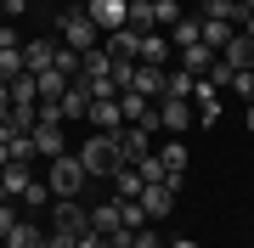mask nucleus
I'll return each instance as SVG.
<instances>
[{
    "instance_id": "obj_38",
    "label": "nucleus",
    "mask_w": 254,
    "mask_h": 248,
    "mask_svg": "<svg viewBox=\"0 0 254 248\" xmlns=\"http://www.w3.org/2000/svg\"><path fill=\"white\" fill-rule=\"evenodd\" d=\"M23 11H28V0H6V6H0V17L11 23V17H23Z\"/></svg>"
},
{
    "instance_id": "obj_6",
    "label": "nucleus",
    "mask_w": 254,
    "mask_h": 248,
    "mask_svg": "<svg viewBox=\"0 0 254 248\" xmlns=\"http://www.w3.org/2000/svg\"><path fill=\"white\" fill-rule=\"evenodd\" d=\"M153 113H158V124H164V130H175V136L198 124V113H192V101H181V96H158V101H153Z\"/></svg>"
},
{
    "instance_id": "obj_9",
    "label": "nucleus",
    "mask_w": 254,
    "mask_h": 248,
    "mask_svg": "<svg viewBox=\"0 0 254 248\" xmlns=\"http://www.w3.org/2000/svg\"><path fill=\"white\" fill-rule=\"evenodd\" d=\"M175 198H181V192H175V186H141V214H147V220H164V214H170L175 209Z\"/></svg>"
},
{
    "instance_id": "obj_11",
    "label": "nucleus",
    "mask_w": 254,
    "mask_h": 248,
    "mask_svg": "<svg viewBox=\"0 0 254 248\" xmlns=\"http://www.w3.org/2000/svg\"><path fill=\"white\" fill-rule=\"evenodd\" d=\"M28 136H34V152L46 158V164H51L57 152H68V130H63V124H34Z\"/></svg>"
},
{
    "instance_id": "obj_17",
    "label": "nucleus",
    "mask_w": 254,
    "mask_h": 248,
    "mask_svg": "<svg viewBox=\"0 0 254 248\" xmlns=\"http://www.w3.org/2000/svg\"><path fill=\"white\" fill-rule=\"evenodd\" d=\"M108 181H113V198H119V203H136V198H141V175H136V164H119Z\"/></svg>"
},
{
    "instance_id": "obj_27",
    "label": "nucleus",
    "mask_w": 254,
    "mask_h": 248,
    "mask_svg": "<svg viewBox=\"0 0 254 248\" xmlns=\"http://www.w3.org/2000/svg\"><path fill=\"white\" fill-rule=\"evenodd\" d=\"M6 85H11V107H34V101H40L34 74H17V79H6Z\"/></svg>"
},
{
    "instance_id": "obj_47",
    "label": "nucleus",
    "mask_w": 254,
    "mask_h": 248,
    "mask_svg": "<svg viewBox=\"0 0 254 248\" xmlns=\"http://www.w3.org/2000/svg\"><path fill=\"white\" fill-rule=\"evenodd\" d=\"M79 6H91V0H79Z\"/></svg>"
},
{
    "instance_id": "obj_16",
    "label": "nucleus",
    "mask_w": 254,
    "mask_h": 248,
    "mask_svg": "<svg viewBox=\"0 0 254 248\" xmlns=\"http://www.w3.org/2000/svg\"><path fill=\"white\" fill-rule=\"evenodd\" d=\"M28 181H34V164H0V198H23Z\"/></svg>"
},
{
    "instance_id": "obj_31",
    "label": "nucleus",
    "mask_w": 254,
    "mask_h": 248,
    "mask_svg": "<svg viewBox=\"0 0 254 248\" xmlns=\"http://www.w3.org/2000/svg\"><path fill=\"white\" fill-rule=\"evenodd\" d=\"M192 85H198V79H192L187 68H175V74H164V96H181V101H192Z\"/></svg>"
},
{
    "instance_id": "obj_35",
    "label": "nucleus",
    "mask_w": 254,
    "mask_h": 248,
    "mask_svg": "<svg viewBox=\"0 0 254 248\" xmlns=\"http://www.w3.org/2000/svg\"><path fill=\"white\" fill-rule=\"evenodd\" d=\"M17 220H23V209H17L11 198H0V243L11 237V226H17Z\"/></svg>"
},
{
    "instance_id": "obj_25",
    "label": "nucleus",
    "mask_w": 254,
    "mask_h": 248,
    "mask_svg": "<svg viewBox=\"0 0 254 248\" xmlns=\"http://www.w3.org/2000/svg\"><path fill=\"white\" fill-rule=\"evenodd\" d=\"M0 147H6V164H34V136H6V141H0Z\"/></svg>"
},
{
    "instance_id": "obj_21",
    "label": "nucleus",
    "mask_w": 254,
    "mask_h": 248,
    "mask_svg": "<svg viewBox=\"0 0 254 248\" xmlns=\"http://www.w3.org/2000/svg\"><path fill=\"white\" fill-rule=\"evenodd\" d=\"M85 113H91V91H85V85H68V91H63V119L68 124H85Z\"/></svg>"
},
{
    "instance_id": "obj_23",
    "label": "nucleus",
    "mask_w": 254,
    "mask_h": 248,
    "mask_svg": "<svg viewBox=\"0 0 254 248\" xmlns=\"http://www.w3.org/2000/svg\"><path fill=\"white\" fill-rule=\"evenodd\" d=\"M198 17H209V23H232V28H237L243 6H237V0H198Z\"/></svg>"
},
{
    "instance_id": "obj_1",
    "label": "nucleus",
    "mask_w": 254,
    "mask_h": 248,
    "mask_svg": "<svg viewBox=\"0 0 254 248\" xmlns=\"http://www.w3.org/2000/svg\"><path fill=\"white\" fill-rule=\"evenodd\" d=\"M57 34H63V46H68V51H79V56L102 46V28L91 23V11H85V6H68L63 17H57Z\"/></svg>"
},
{
    "instance_id": "obj_2",
    "label": "nucleus",
    "mask_w": 254,
    "mask_h": 248,
    "mask_svg": "<svg viewBox=\"0 0 254 248\" xmlns=\"http://www.w3.org/2000/svg\"><path fill=\"white\" fill-rule=\"evenodd\" d=\"M85 164H79V152H57L51 164H46V186H51V198H79L85 192Z\"/></svg>"
},
{
    "instance_id": "obj_4",
    "label": "nucleus",
    "mask_w": 254,
    "mask_h": 248,
    "mask_svg": "<svg viewBox=\"0 0 254 248\" xmlns=\"http://www.w3.org/2000/svg\"><path fill=\"white\" fill-rule=\"evenodd\" d=\"M51 231L85 237V231H91V209H85L79 198H51Z\"/></svg>"
},
{
    "instance_id": "obj_28",
    "label": "nucleus",
    "mask_w": 254,
    "mask_h": 248,
    "mask_svg": "<svg viewBox=\"0 0 254 248\" xmlns=\"http://www.w3.org/2000/svg\"><path fill=\"white\" fill-rule=\"evenodd\" d=\"M198 28H203L198 17H181V23H175V28H164V34H170V46L181 51V46H198Z\"/></svg>"
},
{
    "instance_id": "obj_39",
    "label": "nucleus",
    "mask_w": 254,
    "mask_h": 248,
    "mask_svg": "<svg viewBox=\"0 0 254 248\" xmlns=\"http://www.w3.org/2000/svg\"><path fill=\"white\" fill-rule=\"evenodd\" d=\"M46 248H73V237L68 231H46Z\"/></svg>"
},
{
    "instance_id": "obj_20",
    "label": "nucleus",
    "mask_w": 254,
    "mask_h": 248,
    "mask_svg": "<svg viewBox=\"0 0 254 248\" xmlns=\"http://www.w3.org/2000/svg\"><path fill=\"white\" fill-rule=\"evenodd\" d=\"M136 46H141V34H136V28H113V34L102 40V51H108L113 62H119V56H130V62H136Z\"/></svg>"
},
{
    "instance_id": "obj_37",
    "label": "nucleus",
    "mask_w": 254,
    "mask_h": 248,
    "mask_svg": "<svg viewBox=\"0 0 254 248\" xmlns=\"http://www.w3.org/2000/svg\"><path fill=\"white\" fill-rule=\"evenodd\" d=\"M130 248H170V243H164L158 231H147V226H141V231H130Z\"/></svg>"
},
{
    "instance_id": "obj_26",
    "label": "nucleus",
    "mask_w": 254,
    "mask_h": 248,
    "mask_svg": "<svg viewBox=\"0 0 254 248\" xmlns=\"http://www.w3.org/2000/svg\"><path fill=\"white\" fill-rule=\"evenodd\" d=\"M79 79H113V56L108 51H85V68H79Z\"/></svg>"
},
{
    "instance_id": "obj_50",
    "label": "nucleus",
    "mask_w": 254,
    "mask_h": 248,
    "mask_svg": "<svg viewBox=\"0 0 254 248\" xmlns=\"http://www.w3.org/2000/svg\"><path fill=\"white\" fill-rule=\"evenodd\" d=\"M249 248H254V243H249Z\"/></svg>"
},
{
    "instance_id": "obj_10",
    "label": "nucleus",
    "mask_w": 254,
    "mask_h": 248,
    "mask_svg": "<svg viewBox=\"0 0 254 248\" xmlns=\"http://www.w3.org/2000/svg\"><path fill=\"white\" fill-rule=\"evenodd\" d=\"M91 23L102 28V34H113V28H125V11H130V0H91Z\"/></svg>"
},
{
    "instance_id": "obj_13",
    "label": "nucleus",
    "mask_w": 254,
    "mask_h": 248,
    "mask_svg": "<svg viewBox=\"0 0 254 248\" xmlns=\"http://www.w3.org/2000/svg\"><path fill=\"white\" fill-rule=\"evenodd\" d=\"M57 46H63V40H23V68H28V74H46V68H51V56H57Z\"/></svg>"
},
{
    "instance_id": "obj_22",
    "label": "nucleus",
    "mask_w": 254,
    "mask_h": 248,
    "mask_svg": "<svg viewBox=\"0 0 254 248\" xmlns=\"http://www.w3.org/2000/svg\"><path fill=\"white\" fill-rule=\"evenodd\" d=\"M181 68H187L192 79H203L209 68H215V51H209L203 40H198V46H181Z\"/></svg>"
},
{
    "instance_id": "obj_43",
    "label": "nucleus",
    "mask_w": 254,
    "mask_h": 248,
    "mask_svg": "<svg viewBox=\"0 0 254 248\" xmlns=\"http://www.w3.org/2000/svg\"><path fill=\"white\" fill-rule=\"evenodd\" d=\"M170 248H198V243H192V237H181V243H170Z\"/></svg>"
},
{
    "instance_id": "obj_42",
    "label": "nucleus",
    "mask_w": 254,
    "mask_h": 248,
    "mask_svg": "<svg viewBox=\"0 0 254 248\" xmlns=\"http://www.w3.org/2000/svg\"><path fill=\"white\" fill-rule=\"evenodd\" d=\"M6 107H11V85L0 79V113H6Z\"/></svg>"
},
{
    "instance_id": "obj_29",
    "label": "nucleus",
    "mask_w": 254,
    "mask_h": 248,
    "mask_svg": "<svg viewBox=\"0 0 254 248\" xmlns=\"http://www.w3.org/2000/svg\"><path fill=\"white\" fill-rule=\"evenodd\" d=\"M51 68H57V74H63V79H79L85 56H79V51H68V46H57V56H51Z\"/></svg>"
},
{
    "instance_id": "obj_40",
    "label": "nucleus",
    "mask_w": 254,
    "mask_h": 248,
    "mask_svg": "<svg viewBox=\"0 0 254 248\" xmlns=\"http://www.w3.org/2000/svg\"><path fill=\"white\" fill-rule=\"evenodd\" d=\"M73 248H102V237H96V231H85V237H73Z\"/></svg>"
},
{
    "instance_id": "obj_36",
    "label": "nucleus",
    "mask_w": 254,
    "mask_h": 248,
    "mask_svg": "<svg viewBox=\"0 0 254 248\" xmlns=\"http://www.w3.org/2000/svg\"><path fill=\"white\" fill-rule=\"evenodd\" d=\"M158 34H164V28H175V23H181V6H175V0H158Z\"/></svg>"
},
{
    "instance_id": "obj_49",
    "label": "nucleus",
    "mask_w": 254,
    "mask_h": 248,
    "mask_svg": "<svg viewBox=\"0 0 254 248\" xmlns=\"http://www.w3.org/2000/svg\"><path fill=\"white\" fill-rule=\"evenodd\" d=\"M0 6H6V0H0Z\"/></svg>"
},
{
    "instance_id": "obj_44",
    "label": "nucleus",
    "mask_w": 254,
    "mask_h": 248,
    "mask_svg": "<svg viewBox=\"0 0 254 248\" xmlns=\"http://www.w3.org/2000/svg\"><path fill=\"white\" fill-rule=\"evenodd\" d=\"M243 119H249V130H254V101H249V113H243Z\"/></svg>"
},
{
    "instance_id": "obj_18",
    "label": "nucleus",
    "mask_w": 254,
    "mask_h": 248,
    "mask_svg": "<svg viewBox=\"0 0 254 248\" xmlns=\"http://www.w3.org/2000/svg\"><path fill=\"white\" fill-rule=\"evenodd\" d=\"M170 34H141V46H136V62H153V68H164L170 62Z\"/></svg>"
},
{
    "instance_id": "obj_41",
    "label": "nucleus",
    "mask_w": 254,
    "mask_h": 248,
    "mask_svg": "<svg viewBox=\"0 0 254 248\" xmlns=\"http://www.w3.org/2000/svg\"><path fill=\"white\" fill-rule=\"evenodd\" d=\"M102 248H130V237L119 231V237H102Z\"/></svg>"
},
{
    "instance_id": "obj_48",
    "label": "nucleus",
    "mask_w": 254,
    "mask_h": 248,
    "mask_svg": "<svg viewBox=\"0 0 254 248\" xmlns=\"http://www.w3.org/2000/svg\"><path fill=\"white\" fill-rule=\"evenodd\" d=\"M237 6H243V0H237Z\"/></svg>"
},
{
    "instance_id": "obj_24",
    "label": "nucleus",
    "mask_w": 254,
    "mask_h": 248,
    "mask_svg": "<svg viewBox=\"0 0 254 248\" xmlns=\"http://www.w3.org/2000/svg\"><path fill=\"white\" fill-rule=\"evenodd\" d=\"M198 23H203V28H198V40H203V46H209V51H215V56H220V51H226V40L237 34V28H232V23H209V17H198Z\"/></svg>"
},
{
    "instance_id": "obj_33",
    "label": "nucleus",
    "mask_w": 254,
    "mask_h": 248,
    "mask_svg": "<svg viewBox=\"0 0 254 248\" xmlns=\"http://www.w3.org/2000/svg\"><path fill=\"white\" fill-rule=\"evenodd\" d=\"M17 74H28V68H23V46H11L0 51V79H17Z\"/></svg>"
},
{
    "instance_id": "obj_19",
    "label": "nucleus",
    "mask_w": 254,
    "mask_h": 248,
    "mask_svg": "<svg viewBox=\"0 0 254 248\" xmlns=\"http://www.w3.org/2000/svg\"><path fill=\"white\" fill-rule=\"evenodd\" d=\"M6 248H46V226H40V220H28V214H23V220L11 226Z\"/></svg>"
},
{
    "instance_id": "obj_5",
    "label": "nucleus",
    "mask_w": 254,
    "mask_h": 248,
    "mask_svg": "<svg viewBox=\"0 0 254 248\" xmlns=\"http://www.w3.org/2000/svg\"><path fill=\"white\" fill-rule=\"evenodd\" d=\"M113 147H119V164H141V158L153 152V130L147 124H125L113 136Z\"/></svg>"
},
{
    "instance_id": "obj_34",
    "label": "nucleus",
    "mask_w": 254,
    "mask_h": 248,
    "mask_svg": "<svg viewBox=\"0 0 254 248\" xmlns=\"http://www.w3.org/2000/svg\"><path fill=\"white\" fill-rule=\"evenodd\" d=\"M226 91H232V96H243V101H254V68L232 74V79H226Z\"/></svg>"
},
{
    "instance_id": "obj_46",
    "label": "nucleus",
    "mask_w": 254,
    "mask_h": 248,
    "mask_svg": "<svg viewBox=\"0 0 254 248\" xmlns=\"http://www.w3.org/2000/svg\"><path fill=\"white\" fill-rule=\"evenodd\" d=\"M147 6H158V0H147Z\"/></svg>"
},
{
    "instance_id": "obj_32",
    "label": "nucleus",
    "mask_w": 254,
    "mask_h": 248,
    "mask_svg": "<svg viewBox=\"0 0 254 248\" xmlns=\"http://www.w3.org/2000/svg\"><path fill=\"white\" fill-rule=\"evenodd\" d=\"M158 158H164V169H170V175H187V147H181V141H170V147H153Z\"/></svg>"
},
{
    "instance_id": "obj_14",
    "label": "nucleus",
    "mask_w": 254,
    "mask_h": 248,
    "mask_svg": "<svg viewBox=\"0 0 254 248\" xmlns=\"http://www.w3.org/2000/svg\"><path fill=\"white\" fill-rule=\"evenodd\" d=\"M220 62H226L232 74L254 68V40H249V34H232V40H226V51H220Z\"/></svg>"
},
{
    "instance_id": "obj_7",
    "label": "nucleus",
    "mask_w": 254,
    "mask_h": 248,
    "mask_svg": "<svg viewBox=\"0 0 254 248\" xmlns=\"http://www.w3.org/2000/svg\"><path fill=\"white\" fill-rule=\"evenodd\" d=\"M85 130H102V136H119V130H125V113H119V96H113V101H91V113H85Z\"/></svg>"
},
{
    "instance_id": "obj_12",
    "label": "nucleus",
    "mask_w": 254,
    "mask_h": 248,
    "mask_svg": "<svg viewBox=\"0 0 254 248\" xmlns=\"http://www.w3.org/2000/svg\"><path fill=\"white\" fill-rule=\"evenodd\" d=\"M125 91H136V96H147V101H158V96H164V68L136 62V74H130V85H125Z\"/></svg>"
},
{
    "instance_id": "obj_30",
    "label": "nucleus",
    "mask_w": 254,
    "mask_h": 248,
    "mask_svg": "<svg viewBox=\"0 0 254 248\" xmlns=\"http://www.w3.org/2000/svg\"><path fill=\"white\" fill-rule=\"evenodd\" d=\"M46 203H51V186H46V181H28L23 198H17V209L28 214V209H46Z\"/></svg>"
},
{
    "instance_id": "obj_8",
    "label": "nucleus",
    "mask_w": 254,
    "mask_h": 248,
    "mask_svg": "<svg viewBox=\"0 0 254 248\" xmlns=\"http://www.w3.org/2000/svg\"><path fill=\"white\" fill-rule=\"evenodd\" d=\"M119 113H125V124H147V130H158L153 101H147V96H136V91H119Z\"/></svg>"
},
{
    "instance_id": "obj_15",
    "label": "nucleus",
    "mask_w": 254,
    "mask_h": 248,
    "mask_svg": "<svg viewBox=\"0 0 254 248\" xmlns=\"http://www.w3.org/2000/svg\"><path fill=\"white\" fill-rule=\"evenodd\" d=\"M91 231H96V237H119V198L91 203Z\"/></svg>"
},
{
    "instance_id": "obj_45",
    "label": "nucleus",
    "mask_w": 254,
    "mask_h": 248,
    "mask_svg": "<svg viewBox=\"0 0 254 248\" xmlns=\"http://www.w3.org/2000/svg\"><path fill=\"white\" fill-rule=\"evenodd\" d=\"M243 11H249V17H254V0H243Z\"/></svg>"
},
{
    "instance_id": "obj_3",
    "label": "nucleus",
    "mask_w": 254,
    "mask_h": 248,
    "mask_svg": "<svg viewBox=\"0 0 254 248\" xmlns=\"http://www.w3.org/2000/svg\"><path fill=\"white\" fill-rule=\"evenodd\" d=\"M79 164L91 181H108V175L119 169V147H113V136H102V130H91L85 136V147H79Z\"/></svg>"
}]
</instances>
